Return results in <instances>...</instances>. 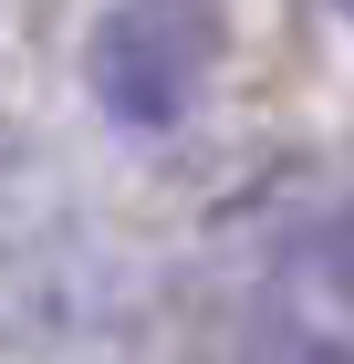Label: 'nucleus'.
Listing matches in <instances>:
<instances>
[{"instance_id": "nucleus-1", "label": "nucleus", "mask_w": 354, "mask_h": 364, "mask_svg": "<svg viewBox=\"0 0 354 364\" xmlns=\"http://www.w3.org/2000/svg\"><path fill=\"white\" fill-rule=\"evenodd\" d=\"M83 84H94V105H105L125 136H167V125L188 114V42H177V21H167L157 0L105 11L94 42H83Z\"/></svg>"}, {"instance_id": "nucleus-2", "label": "nucleus", "mask_w": 354, "mask_h": 364, "mask_svg": "<svg viewBox=\"0 0 354 364\" xmlns=\"http://www.w3.org/2000/svg\"><path fill=\"white\" fill-rule=\"evenodd\" d=\"M323 260H333V281H344V291H354V208H344V219H333V240H323Z\"/></svg>"}, {"instance_id": "nucleus-3", "label": "nucleus", "mask_w": 354, "mask_h": 364, "mask_svg": "<svg viewBox=\"0 0 354 364\" xmlns=\"http://www.w3.org/2000/svg\"><path fill=\"white\" fill-rule=\"evenodd\" d=\"M302 364H354V354H333V343H313V354H302Z\"/></svg>"}, {"instance_id": "nucleus-4", "label": "nucleus", "mask_w": 354, "mask_h": 364, "mask_svg": "<svg viewBox=\"0 0 354 364\" xmlns=\"http://www.w3.org/2000/svg\"><path fill=\"white\" fill-rule=\"evenodd\" d=\"M333 11H344V21H354V0H333Z\"/></svg>"}]
</instances>
